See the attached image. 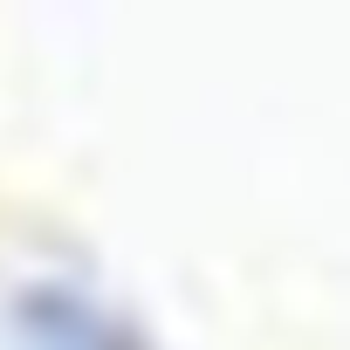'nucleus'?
Wrapping results in <instances>:
<instances>
[{
	"label": "nucleus",
	"instance_id": "obj_1",
	"mask_svg": "<svg viewBox=\"0 0 350 350\" xmlns=\"http://www.w3.org/2000/svg\"><path fill=\"white\" fill-rule=\"evenodd\" d=\"M8 350H151L144 329L83 282H35L8 309Z\"/></svg>",
	"mask_w": 350,
	"mask_h": 350
}]
</instances>
